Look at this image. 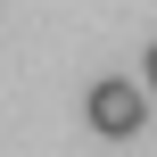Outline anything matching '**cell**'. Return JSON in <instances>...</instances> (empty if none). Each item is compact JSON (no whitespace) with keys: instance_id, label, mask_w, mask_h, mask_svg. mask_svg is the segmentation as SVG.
<instances>
[{"instance_id":"6da1fadb","label":"cell","mask_w":157,"mask_h":157,"mask_svg":"<svg viewBox=\"0 0 157 157\" xmlns=\"http://www.w3.org/2000/svg\"><path fill=\"white\" fill-rule=\"evenodd\" d=\"M83 116H91L99 141H132V132L149 124V91H141V83H91Z\"/></svg>"},{"instance_id":"7a4b0ae2","label":"cell","mask_w":157,"mask_h":157,"mask_svg":"<svg viewBox=\"0 0 157 157\" xmlns=\"http://www.w3.org/2000/svg\"><path fill=\"white\" fill-rule=\"evenodd\" d=\"M149 91H157V41H149Z\"/></svg>"}]
</instances>
